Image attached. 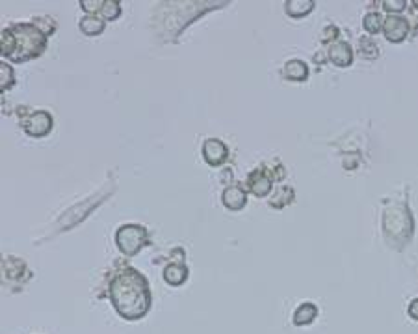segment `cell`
Masks as SVG:
<instances>
[{
	"label": "cell",
	"instance_id": "obj_12",
	"mask_svg": "<svg viewBox=\"0 0 418 334\" xmlns=\"http://www.w3.org/2000/svg\"><path fill=\"white\" fill-rule=\"evenodd\" d=\"M315 8V4L310 0H292L286 4V12L292 15V17H303L307 15Z\"/></svg>",
	"mask_w": 418,
	"mask_h": 334
},
{
	"label": "cell",
	"instance_id": "obj_5",
	"mask_svg": "<svg viewBox=\"0 0 418 334\" xmlns=\"http://www.w3.org/2000/svg\"><path fill=\"white\" fill-rule=\"evenodd\" d=\"M383 28H385L386 39H391V41H402V39L407 36L409 23H407L404 17H399V15H389L385 19Z\"/></svg>",
	"mask_w": 418,
	"mask_h": 334
},
{
	"label": "cell",
	"instance_id": "obj_1",
	"mask_svg": "<svg viewBox=\"0 0 418 334\" xmlns=\"http://www.w3.org/2000/svg\"><path fill=\"white\" fill-rule=\"evenodd\" d=\"M110 296L116 305L117 312L127 320H138L145 316L151 307L149 286L138 271L127 270L110 286Z\"/></svg>",
	"mask_w": 418,
	"mask_h": 334
},
{
	"label": "cell",
	"instance_id": "obj_20",
	"mask_svg": "<svg viewBox=\"0 0 418 334\" xmlns=\"http://www.w3.org/2000/svg\"><path fill=\"white\" fill-rule=\"evenodd\" d=\"M103 4L104 2H82V8L84 10H103Z\"/></svg>",
	"mask_w": 418,
	"mask_h": 334
},
{
	"label": "cell",
	"instance_id": "obj_6",
	"mask_svg": "<svg viewBox=\"0 0 418 334\" xmlns=\"http://www.w3.org/2000/svg\"><path fill=\"white\" fill-rule=\"evenodd\" d=\"M51 125H52L51 114H47V112H43V110L34 112L32 116L28 117L25 123L26 130L34 136H43L47 130H51Z\"/></svg>",
	"mask_w": 418,
	"mask_h": 334
},
{
	"label": "cell",
	"instance_id": "obj_10",
	"mask_svg": "<svg viewBox=\"0 0 418 334\" xmlns=\"http://www.w3.org/2000/svg\"><path fill=\"white\" fill-rule=\"evenodd\" d=\"M223 203H225L231 210H238L245 203V193L242 188L231 186L223 192Z\"/></svg>",
	"mask_w": 418,
	"mask_h": 334
},
{
	"label": "cell",
	"instance_id": "obj_2",
	"mask_svg": "<svg viewBox=\"0 0 418 334\" xmlns=\"http://www.w3.org/2000/svg\"><path fill=\"white\" fill-rule=\"evenodd\" d=\"M45 45V36L39 32L32 25H19L15 28H8L2 32V54L12 58L17 52L15 58L25 60L28 56H36Z\"/></svg>",
	"mask_w": 418,
	"mask_h": 334
},
{
	"label": "cell",
	"instance_id": "obj_21",
	"mask_svg": "<svg viewBox=\"0 0 418 334\" xmlns=\"http://www.w3.org/2000/svg\"><path fill=\"white\" fill-rule=\"evenodd\" d=\"M415 6H417V8H418V0H415Z\"/></svg>",
	"mask_w": 418,
	"mask_h": 334
},
{
	"label": "cell",
	"instance_id": "obj_14",
	"mask_svg": "<svg viewBox=\"0 0 418 334\" xmlns=\"http://www.w3.org/2000/svg\"><path fill=\"white\" fill-rule=\"evenodd\" d=\"M164 277H166V281L169 284H180L186 279V268H184V266H179V264H173V266L166 268Z\"/></svg>",
	"mask_w": 418,
	"mask_h": 334
},
{
	"label": "cell",
	"instance_id": "obj_16",
	"mask_svg": "<svg viewBox=\"0 0 418 334\" xmlns=\"http://www.w3.org/2000/svg\"><path fill=\"white\" fill-rule=\"evenodd\" d=\"M381 25H385V21L381 19V15L378 12H370L365 15V28H367L368 32H378Z\"/></svg>",
	"mask_w": 418,
	"mask_h": 334
},
{
	"label": "cell",
	"instance_id": "obj_4",
	"mask_svg": "<svg viewBox=\"0 0 418 334\" xmlns=\"http://www.w3.org/2000/svg\"><path fill=\"white\" fill-rule=\"evenodd\" d=\"M145 240V231L143 227L138 225H123L117 231V245L123 253L127 255H134L136 250L140 249Z\"/></svg>",
	"mask_w": 418,
	"mask_h": 334
},
{
	"label": "cell",
	"instance_id": "obj_15",
	"mask_svg": "<svg viewBox=\"0 0 418 334\" xmlns=\"http://www.w3.org/2000/svg\"><path fill=\"white\" fill-rule=\"evenodd\" d=\"M249 186H251V192L253 193H257V195H264V193L270 192L271 180L268 179V177H264V175H258V177H253V179L249 180Z\"/></svg>",
	"mask_w": 418,
	"mask_h": 334
},
{
	"label": "cell",
	"instance_id": "obj_8",
	"mask_svg": "<svg viewBox=\"0 0 418 334\" xmlns=\"http://www.w3.org/2000/svg\"><path fill=\"white\" fill-rule=\"evenodd\" d=\"M352 47L346 41H336L329 49V58L333 60L336 65H349L352 64Z\"/></svg>",
	"mask_w": 418,
	"mask_h": 334
},
{
	"label": "cell",
	"instance_id": "obj_7",
	"mask_svg": "<svg viewBox=\"0 0 418 334\" xmlns=\"http://www.w3.org/2000/svg\"><path fill=\"white\" fill-rule=\"evenodd\" d=\"M203 155L210 164L223 162L227 156L225 143H221L219 140H206L205 145H203Z\"/></svg>",
	"mask_w": 418,
	"mask_h": 334
},
{
	"label": "cell",
	"instance_id": "obj_3",
	"mask_svg": "<svg viewBox=\"0 0 418 334\" xmlns=\"http://www.w3.org/2000/svg\"><path fill=\"white\" fill-rule=\"evenodd\" d=\"M383 227L389 236L394 238H409V234L413 231V219L411 214L407 210L406 205H393L389 206L383 216Z\"/></svg>",
	"mask_w": 418,
	"mask_h": 334
},
{
	"label": "cell",
	"instance_id": "obj_11",
	"mask_svg": "<svg viewBox=\"0 0 418 334\" xmlns=\"http://www.w3.org/2000/svg\"><path fill=\"white\" fill-rule=\"evenodd\" d=\"M284 75L292 78V80H303V78L307 77V65H305V62L297 58L290 60L284 65Z\"/></svg>",
	"mask_w": 418,
	"mask_h": 334
},
{
	"label": "cell",
	"instance_id": "obj_18",
	"mask_svg": "<svg viewBox=\"0 0 418 334\" xmlns=\"http://www.w3.org/2000/svg\"><path fill=\"white\" fill-rule=\"evenodd\" d=\"M383 8H385V10H391V12H399V10L406 8V2H404V0H398V2H394V0H385V2H383Z\"/></svg>",
	"mask_w": 418,
	"mask_h": 334
},
{
	"label": "cell",
	"instance_id": "obj_9",
	"mask_svg": "<svg viewBox=\"0 0 418 334\" xmlns=\"http://www.w3.org/2000/svg\"><path fill=\"white\" fill-rule=\"evenodd\" d=\"M316 316H318V307L316 305H312V303H302L296 309V312H294V316H292V320H294L296 325H309Z\"/></svg>",
	"mask_w": 418,
	"mask_h": 334
},
{
	"label": "cell",
	"instance_id": "obj_13",
	"mask_svg": "<svg viewBox=\"0 0 418 334\" xmlns=\"http://www.w3.org/2000/svg\"><path fill=\"white\" fill-rule=\"evenodd\" d=\"M80 28H82L86 34H99L104 28V21L101 17H97L93 13L86 15L82 21H80Z\"/></svg>",
	"mask_w": 418,
	"mask_h": 334
},
{
	"label": "cell",
	"instance_id": "obj_19",
	"mask_svg": "<svg viewBox=\"0 0 418 334\" xmlns=\"http://www.w3.org/2000/svg\"><path fill=\"white\" fill-rule=\"evenodd\" d=\"M407 312H409V316H411V318L418 320V297L409 303V307H407Z\"/></svg>",
	"mask_w": 418,
	"mask_h": 334
},
{
	"label": "cell",
	"instance_id": "obj_17",
	"mask_svg": "<svg viewBox=\"0 0 418 334\" xmlns=\"http://www.w3.org/2000/svg\"><path fill=\"white\" fill-rule=\"evenodd\" d=\"M119 12H121V6H119V2H116V0H108V2H104L103 4V13L106 17H110V19L117 17Z\"/></svg>",
	"mask_w": 418,
	"mask_h": 334
}]
</instances>
